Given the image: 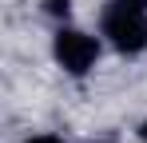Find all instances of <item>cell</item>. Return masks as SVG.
Listing matches in <instances>:
<instances>
[{
    "label": "cell",
    "instance_id": "cell-4",
    "mask_svg": "<svg viewBox=\"0 0 147 143\" xmlns=\"http://www.w3.org/2000/svg\"><path fill=\"white\" fill-rule=\"evenodd\" d=\"M20 143H64V139L52 135V131H40V135H28V139H20Z\"/></svg>",
    "mask_w": 147,
    "mask_h": 143
},
{
    "label": "cell",
    "instance_id": "cell-6",
    "mask_svg": "<svg viewBox=\"0 0 147 143\" xmlns=\"http://www.w3.org/2000/svg\"><path fill=\"white\" fill-rule=\"evenodd\" d=\"M143 4H147V0H143Z\"/></svg>",
    "mask_w": 147,
    "mask_h": 143
},
{
    "label": "cell",
    "instance_id": "cell-2",
    "mask_svg": "<svg viewBox=\"0 0 147 143\" xmlns=\"http://www.w3.org/2000/svg\"><path fill=\"white\" fill-rule=\"evenodd\" d=\"M99 52H103V36H92L76 24H60L52 36V60L76 80H84L99 64Z\"/></svg>",
    "mask_w": 147,
    "mask_h": 143
},
{
    "label": "cell",
    "instance_id": "cell-1",
    "mask_svg": "<svg viewBox=\"0 0 147 143\" xmlns=\"http://www.w3.org/2000/svg\"><path fill=\"white\" fill-rule=\"evenodd\" d=\"M99 36L119 56L147 52V4L143 0H107L99 12Z\"/></svg>",
    "mask_w": 147,
    "mask_h": 143
},
{
    "label": "cell",
    "instance_id": "cell-5",
    "mask_svg": "<svg viewBox=\"0 0 147 143\" xmlns=\"http://www.w3.org/2000/svg\"><path fill=\"white\" fill-rule=\"evenodd\" d=\"M139 135H143V143H147V123H143V131H139Z\"/></svg>",
    "mask_w": 147,
    "mask_h": 143
},
{
    "label": "cell",
    "instance_id": "cell-3",
    "mask_svg": "<svg viewBox=\"0 0 147 143\" xmlns=\"http://www.w3.org/2000/svg\"><path fill=\"white\" fill-rule=\"evenodd\" d=\"M44 12H48V16H56V20H60V16L68 20V12H72V0H48V4H44Z\"/></svg>",
    "mask_w": 147,
    "mask_h": 143
}]
</instances>
